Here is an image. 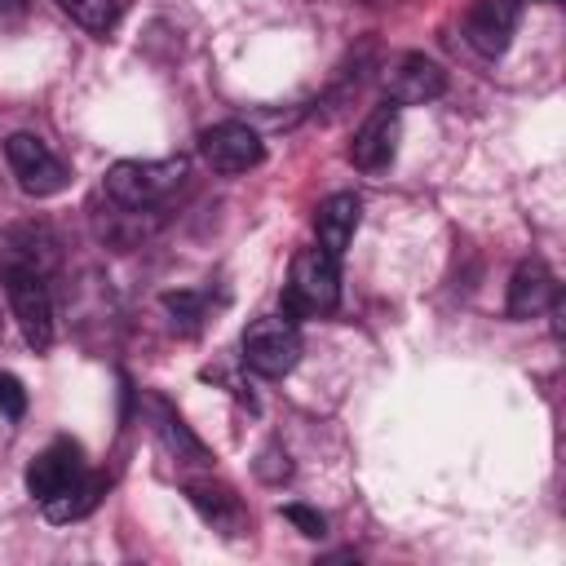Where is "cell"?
Returning <instances> with one entry per match:
<instances>
[{"instance_id": "obj_1", "label": "cell", "mask_w": 566, "mask_h": 566, "mask_svg": "<svg viewBox=\"0 0 566 566\" xmlns=\"http://www.w3.org/2000/svg\"><path fill=\"white\" fill-rule=\"evenodd\" d=\"M0 279H4V292H9V310L22 327V340L31 349H49L53 345V296H49V274L27 265V261H13V256H0Z\"/></svg>"}, {"instance_id": "obj_2", "label": "cell", "mask_w": 566, "mask_h": 566, "mask_svg": "<svg viewBox=\"0 0 566 566\" xmlns=\"http://www.w3.org/2000/svg\"><path fill=\"white\" fill-rule=\"evenodd\" d=\"M340 301V265L327 248H305L292 256V279L283 292V314L301 318V314H327Z\"/></svg>"}, {"instance_id": "obj_3", "label": "cell", "mask_w": 566, "mask_h": 566, "mask_svg": "<svg viewBox=\"0 0 566 566\" xmlns=\"http://www.w3.org/2000/svg\"><path fill=\"white\" fill-rule=\"evenodd\" d=\"M186 164L181 159H119L106 168V195L119 203V208H150L159 203L177 181H181Z\"/></svg>"}, {"instance_id": "obj_4", "label": "cell", "mask_w": 566, "mask_h": 566, "mask_svg": "<svg viewBox=\"0 0 566 566\" xmlns=\"http://www.w3.org/2000/svg\"><path fill=\"white\" fill-rule=\"evenodd\" d=\"M243 363L265 376V380H279L287 376L296 363H301V332H296V318L287 314H265L256 323H248L243 332Z\"/></svg>"}, {"instance_id": "obj_5", "label": "cell", "mask_w": 566, "mask_h": 566, "mask_svg": "<svg viewBox=\"0 0 566 566\" xmlns=\"http://www.w3.org/2000/svg\"><path fill=\"white\" fill-rule=\"evenodd\" d=\"M4 155H9V168H13V177H18V186H22L27 195L44 199V195H57V190L66 186L62 159H57L35 133H13V137L4 142Z\"/></svg>"}, {"instance_id": "obj_6", "label": "cell", "mask_w": 566, "mask_h": 566, "mask_svg": "<svg viewBox=\"0 0 566 566\" xmlns=\"http://www.w3.org/2000/svg\"><path fill=\"white\" fill-rule=\"evenodd\" d=\"M398 133H402V106L398 102H380L371 106V115L358 124L354 142H349V164L363 168V172H380L394 164V150H398Z\"/></svg>"}, {"instance_id": "obj_7", "label": "cell", "mask_w": 566, "mask_h": 566, "mask_svg": "<svg viewBox=\"0 0 566 566\" xmlns=\"http://www.w3.org/2000/svg\"><path fill=\"white\" fill-rule=\"evenodd\" d=\"M199 155L208 159V168H212V172L234 177V172L256 168V164L265 159V146H261V137H256L248 124L226 119V124L203 128V137H199Z\"/></svg>"}, {"instance_id": "obj_8", "label": "cell", "mask_w": 566, "mask_h": 566, "mask_svg": "<svg viewBox=\"0 0 566 566\" xmlns=\"http://www.w3.org/2000/svg\"><path fill=\"white\" fill-rule=\"evenodd\" d=\"M80 478H84V455H80V447H75L71 438L49 442V447L27 464V491H31L40 504L57 500V495L71 491Z\"/></svg>"}, {"instance_id": "obj_9", "label": "cell", "mask_w": 566, "mask_h": 566, "mask_svg": "<svg viewBox=\"0 0 566 566\" xmlns=\"http://www.w3.org/2000/svg\"><path fill=\"white\" fill-rule=\"evenodd\" d=\"M442 88H447V71H442L433 57H424V53H402V57H394V66L385 71V93H389V102H398V106L433 102V97H442Z\"/></svg>"}, {"instance_id": "obj_10", "label": "cell", "mask_w": 566, "mask_h": 566, "mask_svg": "<svg viewBox=\"0 0 566 566\" xmlns=\"http://www.w3.org/2000/svg\"><path fill=\"white\" fill-rule=\"evenodd\" d=\"M517 9L522 0H478L464 18V35L482 57H500L517 31Z\"/></svg>"}, {"instance_id": "obj_11", "label": "cell", "mask_w": 566, "mask_h": 566, "mask_svg": "<svg viewBox=\"0 0 566 566\" xmlns=\"http://www.w3.org/2000/svg\"><path fill=\"white\" fill-rule=\"evenodd\" d=\"M548 305H557V283H553V274H548V265L544 261H522L517 270H513V279H509V318H535V314H544Z\"/></svg>"}, {"instance_id": "obj_12", "label": "cell", "mask_w": 566, "mask_h": 566, "mask_svg": "<svg viewBox=\"0 0 566 566\" xmlns=\"http://www.w3.org/2000/svg\"><path fill=\"white\" fill-rule=\"evenodd\" d=\"M358 217H363V199L354 190H340V195H327L314 212V239L318 248H327L332 256H340L358 230Z\"/></svg>"}, {"instance_id": "obj_13", "label": "cell", "mask_w": 566, "mask_h": 566, "mask_svg": "<svg viewBox=\"0 0 566 566\" xmlns=\"http://www.w3.org/2000/svg\"><path fill=\"white\" fill-rule=\"evenodd\" d=\"M146 407H150V416H155V433H159V442L168 447V455H177V460H186V464H203L208 460V451H203V442L186 429V420L164 402V398H146Z\"/></svg>"}, {"instance_id": "obj_14", "label": "cell", "mask_w": 566, "mask_h": 566, "mask_svg": "<svg viewBox=\"0 0 566 566\" xmlns=\"http://www.w3.org/2000/svg\"><path fill=\"white\" fill-rule=\"evenodd\" d=\"M186 495H190V504L203 513V522H212L217 531H239L243 526V509H239V500L226 491V486H208V482H190L186 486Z\"/></svg>"}, {"instance_id": "obj_15", "label": "cell", "mask_w": 566, "mask_h": 566, "mask_svg": "<svg viewBox=\"0 0 566 566\" xmlns=\"http://www.w3.org/2000/svg\"><path fill=\"white\" fill-rule=\"evenodd\" d=\"M102 478H80L71 491H62L57 500H49V517L53 522H71V517H84L93 504H97V495H102Z\"/></svg>"}, {"instance_id": "obj_16", "label": "cell", "mask_w": 566, "mask_h": 566, "mask_svg": "<svg viewBox=\"0 0 566 566\" xmlns=\"http://www.w3.org/2000/svg\"><path fill=\"white\" fill-rule=\"evenodd\" d=\"M62 4V13H71L84 31H111L115 22H119V4L115 0H57Z\"/></svg>"}, {"instance_id": "obj_17", "label": "cell", "mask_w": 566, "mask_h": 566, "mask_svg": "<svg viewBox=\"0 0 566 566\" xmlns=\"http://www.w3.org/2000/svg\"><path fill=\"white\" fill-rule=\"evenodd\" d=\"M164 310L172 314V323L181 332H195L199 318H203V310H208V301L199 292H164Z\"/></svg>"}, {"instance_id": "obj_18", "label": "cell", "mask_w": 566, "mask_h": 566, "mask_svg": "<svg viewBox=\"0 0 566 566\" xmlns=\"http://www.w3.org/2000/svg\"><path fill=\"white\" fill-rule=\"evenodd\" d=\"M283 517L301 531V535H310V539H318V535H327V517L318 513V509H305V504H287L283 509Z\"/></svg>"}, {"instance_id": "obj_19", "label": "cell", "mask_w": 566, "mask_h": 566, "mask_svg": "<svg viewBox=\"0 0 566 566\" xmlns=\"http://www.w3.org/2000/svg\"><path fill=\"white\" fill-rule=\"evenodd\" d=\"M0 411L9 420H18L27 411V389H22V380L13 371H0Z\"/></svg>"}, {"instance_id": "obj_20", "label": "cell", "mask_w": 566, "mask_h": 566, "mask_svg": "<svg viewBox=\"0 0 566 566\" xmlns=\"http://www.w3.org/2000/svg\"><path fill=\"white\" fill-rule=\"evenodd\" d=\"M27 18V0H0V35L13 31Z\"/></svg>"}, {"instance_id": "obj_21", "label": "cell", "mask_w": 566, "mask_h": 566, "mask_svg": "<svg viewBox=\"0 0 566 566\" xmlns=\"http://www.w3.org/2000/svg\"><path fill=\"white\" fill-rule=\"evenodd\" d=\"M553 4H557V0H553Z\"/></svg>"}]
</instances>
